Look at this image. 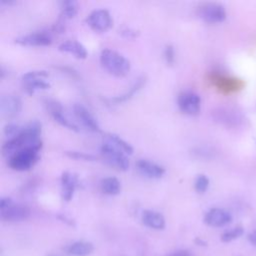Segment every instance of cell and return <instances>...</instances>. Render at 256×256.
I'll return each mask as SVG.
<instances>
[{"label":"cell","instance_id":"obj_1","mask_svg":"<svg viewBox=\"0 0 256 256\" xmlns=\"http://www.w3.org/2000/svg\"><path fill=\"white\" fill-rule=\"evenodd\" d=\"M27 147H42L41 123L37 120L22 126L20 133L11 139H7L1 149L3 156L8 158L15 152Z\"/></svg>","mask_w":256,"mask_h":256},{"label":"cell","instance_id":"obj_2","mask_svg":"<svg viewBox=\"0 0 256 256\" xmlns=\"http://www.w3.org/2000/svg\"><path fill=\"white\" fill-rule=\"evenodd\" d=\"M100 63L102 67L111 75L116 77H123L130 71L129 60L112 49H104L100 53Z\"/></svg>","mask_w":256,"mask_h":256},{"label":"cell","instance_id":"obj_3","mask_svg":"<svg viewBox=\"0 0 256 256\" xmlns=\"http://www.w3.org/2000/svg\"><path fill=\"white\" fill-rule=\"evenodd\" d=\"M42 147H27L21 149L7 158L9 167L15 171L30 170L39 160V152Z\"/></svg>","mask_w":256,"mask_h":256},{"label":"cell","instance_id":"obj_4","mask_svg":"<svg viewBox=\"0 0 256 256\" xmlns=\"http://www.w3.org/2000/svg\"><path fill=\"white\" fill-rule=\"evenodd\" d=\"M31 215L30 208L24 204L15 203L10 197L0 199V218L6 222H21Z\"/></svg>","mask_w":256,"mask_h":256},{"label":"cell","instance_id":"obj_5","mask_svg":"<svg viewBox=\"0 0 256 256\" xmlns=\"http://www.w3.org/2000/svg\"><path fill=\"white\" fill-rule=\"evenodd\" d=\"M49 73L45 70H32L24 73L21 77V83L23 90L32 95L40 90H47L50 88V84L46 79Z\"/></svg>","mask_w":256,"mask_h":256},{"label":"cell","instance_id":"obj_6","mask_svg":"<svg viewBox=\"0 0 256 256\" xmlns=\"http://www.w3.org/2000/svg\"><path fill=\"white\" fill-rule=\"evenodd\" d=\"M100 153L104 161L111 167L120 171H126L129 169L130 163L128 155L110 144L109 142L105 141L101 145Z\"/></svg>","mask_w":256,"mask_h":256},{"label":"cell","instance_id":"obj_7","mask_svg":"<svg viewBox=\"0 0 256 256\" xmlns=\"http://www.w3.org/2000/svg\"><path fill=\"white\" fill-rule=\"evenodd\" d=\"M197 15L204 22L209 24L221 23L226 19L225 7L217 2H207L197 8Z\"/></svg>","mask_w":256,"mask_h":256},{"label":"cell","instance_id":"obj_8","mask_svg":"<svg viewBox=\"0 0 256 256\" xmlns=\"http://www.w3.org/2000/svg\"><path fill=\"white\" fill-rule=\"evenodd\" d=\"M177 105L182 113L189 116H196L201 110V97L192 90H185L178 94Z\"/></svg>","mask_w":256,"mask_h":256},{"label":"cell","instance_id":"obj_9","mask_svg":"<svg viewBox=\"0 0 256 256\" xmlns=\"http://www.w3.org/2000/svg\"><path fill=\"white\" fill-rule=\"evenodd\" d=\"M86 24L93 31L102 33L108 31L112 27L113 20L108 10L96 9L86 17Z\"/></svg>","mask_w":256,"mask_h":256},{"label":"cell","instance_id":"obj_10","mask_svg":"<svg viewBox=\"0 0 256 256\" xmlns=\"http://www.w3.org/2000/svg\"><path fill=\"white\" fill-rule=\"evenodd\" d=\"M45 106L47 108V111L50 113V115L52 116V118L61 126L78 132L79 131V127L72 121L70 120L67 115L64 113V109L63 106L60 102L54 100V99H47L45 100Z\"/></svg>","mask_w":256,"mask_h":256},{"label":"cell","instance_id":"obj_11","mask_svg":"<svg viewBox=\"0 0 256 256\" xmlns=\"http://www.w3.org/2000/svg\"><path fill=\"white\" fill-rule=\"evenodd\" d=\"M53 41L52 33L48 30L36 31L26 35H22L15 39V43L21 46L29 47H43L51 45Z\"/></svg>","mask_w":256,"mask_h":256},{"label":"cell","instance_id":"obj_12","mask_svg":"<svg viewBox=\"0 0 256 256\" xmlns=\"http://www.w3.org/2000/svg\"><path fill=\"white\" fill-rule=\"evenodd\" d=\"M22 110V101L17 95L4 94L0 98V114L5 119L17 117Z\"/></svg>","mask_w":256,"mask_h":256},{"label":"cell","instance_id":"obj_13","mask_svg":"<svg viewBox=\"0 0 256 256\" xmlns=\"http://www.w3.org/2000/svg\"><path fill=\"white\" fill-rule=\"evenodd\" d=\"M73 114L75 118L91 132L101 133V127L97 121V119L93 116V114L82 104L76 103L73 105Z\"/></svg>","mask_w":256,"mask_h":256},{"label":"cell","instance_id":"obj_14","mask_svg":"<svg viewBox=\"0 0 256 256\" xmlns=\"http://www.w3.org/2000/svg\"><path fill=\"white\" fill-rule=\"evenodd\" d=\"M203 220L206 225L214 228H219L230 224L232 221V215L225 209L211 208L206 212Z\"/></svg>","mask_w":256,"mask_h":256},{"label":"cell","instance_id":"obj_15","mask_svg":"<svg viewBox=\"0 0 256 256\" xmlns=\"http://www.w3.org/2000/svg\"><path fill=\"white\" fill-rule=\"evenodd\" d=\"M61 185V197L64 201L68 202L73 198L75 190L79 186V178L76 174L64 171L60 178Z\"/></svg>","mask_w":256,"mask_h":256},{"label":"cell","instance_id":"obj_16","mask_svg":"<svg viewBox=\"0 0 256 256\" xmlns=\"http://www.w3.org/2000/svg\"><path fill=\"white\" fill-rule=\"evenodd\" d=\"M136 168L140 174L150 179H160L165 174V168L158 163L148 159H139Z\"/></svg>","mask_w":256,"mask_h":256},{"label":"cell","instance_id":"obj_17","mask_svg":"<svg viewBox=\"0 0 256 256\" xmlns=\"http://www.w3.org/2000/svg\"><path fill=\"white\" fill-rule=\"evenodd\" d=\"M141 220L146 227L154 230H163L166 225L164 216L161 213L150 209L144 210L142 212Z\"/></svg>","mask_w":256,"mask_h":256},{"label":"cell","instance_id":"obj_18","mask_svg":"<svg viewBox=\"0 0 256 256\" xmlns=\"http://www.w3.org/2000/svg\"><path fill=\"white\" fill-rule=\"evenodd\" d=\"M213 118L215 119V121L227 126L237 125L238 122L241 121V117L237 111L226 107L216 109L213 112Z\"/></svg>","mask_w":256,"mask_h":256},{"label":"cell","instance_id":"obj_19","mask_svg":"<svg viewBox=\"0 0 256 256\" xmlns=\"http://www.w3.org/2000/svg\"><path fill=\"white\" fill-rule=\"evenodd\" d=\"M58 50L61 52L69 53L78 59H85L88 55L86 47L76 40H67L62 42L58 46Z\"/></svg>","mask_w":256,"mask_h":256},{"label":"cell","instance_id":"obj_20","mask_svg":"<svg viewBox=\"0 0 256 256\" xmlns=\"http://www.w3.org/2000/svg\"><path fill=\"white\" fill-rule=\"evenodd\" d=\"M65 250L72 256H89L94 251V245L89 241L77 240L70 243Z\"/></svg>","mask_w":256,"mask_h":256},{"label":"cell","instance_id":"obj_21","mask_svg":"<svg viewBox=\"0 0 256 256\" xmlns=\"http://www.w3.org/2000/svg\"><path fill=\"white\" fill-rule=\"evenodd\" d=\"M145 83H146V78L144 76H140L136 79V81L131 85V87L126 92H124L121 95L110 98L109 101L111 103H114V104H119V103L126 102L129 99H131L135 94H137L144 87Z\"/></svg>","mask_w":256,"mask_h":256},{"label":"cell","instance_id":"obj_22","mask_svg":"<svg viewBox=\"0 0 256 256\" xmlns=\"http://www.w3.org/2000/svg\"><path fill=\"white\" fill-rule=\"evenodd\" d=\"M100 189L106 195L115 196L121 192V183L116 177H105L100 181Z\"/></svg>","mask_w":256,"mask_h":256},{"label":"cell","instance_id":"obj_23","mask_svg":"<svg viewBox=\"0 0 256 256\" xmlns=\"http://www.w3.org/2000/svg\"><path fill=\"white\" fill-rule=\"evenodd\" d=\"M106 142H109L122 152H124L127 155H132L133 154V147L124 139H122L120 136L114 134V133H108L105 135Z\"/></svg>","mask_w":256,"mask_h":256},{"label":"cell","instance_id":"obj_24","mask_svg":"<svg viewBox=\"0 0 256 256\" xmlns=\"http://www.w3.org/2000/svg\"><path fill=\"white\" fill-rule=\"evenodd\" d=\"M60 17L65 20L71 19L76 16L78 12V3L73 0H63L59 2Z\"/></svg>","mask_w":256,"mask_h":256},{"label":"cell","instance_id":"obj_25","mask_svg":"<svg viewBox=\"0 0 256 256\" xmlns=\"http://www.w3.org/2000/svg\"><path fill=\"white\" fill-rule=\"evenodd\" d=\"M244 234V228L242 226H235L233 228H230L226 231H224L221 234V241L224 243L232 242L238 238H240Z\"/></svg>","mask_w":256,"mask_h":256},{"label":"cell","instance_id":"obj_26","mask_svg":"<svg viewBox=\"0 0 256 256\" xmlns=\"http://www.w3.org/2000/svg\"><path fill=\"white\" fill-rule=\"evenodd\" d=\"M210 180L205 174H199L194 180V189L197 193L203 194L209 188Z\"/></svg>","mask_w":256,"mask_h":256},{"label":"cell","instance_id":"obj_27","mask_svg":"<svg viewBox=\"0 0 256 256\" xmlns=\"http://www.w3.org/2000/svg\"><path fill=\"white\" fill-rule=\"evenodd\" d=\"M22 129V126L15 124V123H8L4 126L3 128V132L4 135L7 137V139H11L13 137H15L16 135H18L20 133Z\"/></svg>","mask_w":256,"mask_h":256},{"label":"cell","instance_id":"obj_28","mask_svg":"<svg viewBox=\"0 0 256 256\" xmlns=\"http://www.w3.org/2000/svg\"><path fill=\"white\" fill-rule=\"evenodd\" d=\"M65 154L73 159H78V160H84V161H95L96 158L92 154H88L85 152H80V151H66Z\"/></svg>","mask_w":256,"mask_h":256},{"label":"cell","instance_id":"obj_29","mask_svg":"<svg viewBox=\"0 0 256 256\" xmlns=\"http://www.w3.org/2000/svg\"><path fill=\"white\" fill-rule=\"evenodd\" d=\"M163 55H164V59H165V62L167 63V65H173L174 62H175V50H174V47L172 45H166L165 49H164V52H163Z\"/></svg>","mask_w":256,"mask_h":256},{"label":"cell","instance_id":"obj_30","mask_svg":"<svg viewBox=\"0 0 256 256\" xmlns=\"http://www.w3.org/2000/svg\"><path fill=\"white\" fill-rule=\"evenodd\" d=\"M120 34H121L123 37L127 38V39H134V38H136V37L138 36L139 32H138L137 30L133 29V28L124 27L123 29L120 30Z\"/></svg>","mask_w":256,"mask_h":256},{"label":"cell","instance_id":"obj_31","mask_svg":"<svg viewBox=\"0 0 256 256\" xmlns=\"http://www.w3.org/2000/svg\"><path fill=\"white\" fill-rule=\"evenodd\" d=\"M166 256H191V253L186 249H179V250L169 253Z\"/></svg>","mask_w":256,"mask_h":256},{"label":"cell","instance_id":"obj_32","mask_svg":"<svg viewBox=\"0 0 256 256\" xmlns=\"http://www.w3.org/2000/svg\"><path fill=\"white\" fill-rule=\"evenodd\" d=\"M247 239H248V241H249L252 245L256 246V230L250 232V233L247 235Z\"/></svg>","mask_w":256,"mask_h":256},{"label":"cell","instance_id":"obj_33","mask_svg":"<svg viewBox=\"0 0 256 256\" xmlns=\"http://www.w3.org/2000/svg\"><path fill=\"white\" fill-rule=\"evenodd\" d=\"M194 242H195V244H196V245H198V246H202V247H206V246H207V244H208L205 240H203V239H201V238H199V237L195 238Z\"/></svg>","mask_w":256,"mask_h":256},{"label":"cell","instance_id":"obj_34","mask_svg":"<svg viewBox=\"0 0 256 256\" xmlns=\"http://www.w3.org/2000/svg\"><path fill=\"white\" fill-rule=\"evenodd\" d=\"M59 218H60L63 222H66V223L69 224V225H73V222H72L70 219H68L67 217H65V216H59Z\"/></svg>","mask_w":256,"mask_h":256},{"label":"cell","instance_id":"obj_35","mask_svg":"<svg viewBox=\"0 0 256 256\" xmlns=\"http://www.w3.org/2000/svg\"><path fill=\"white\" fill-rule=\"evenodd\" d=\"M15 2L14 1H0V5H8V6H10V5H12V4H14Z\"/></svg>","mask_w":256,"mask_h":256},{"label":"cell","instance_id":"obj_36","mask_svg":"<svg viewBox=\"0 0 256 256\" xmlns=\"http://www.w3.org/2000/svg\"><path fill=\"white\" fill-rule=\"evenodd\" d=\"M48 256H57V255H53V254H50V255H48Z\"/></svg>","mask_w":256,"mask_h":256}]
</instances>
